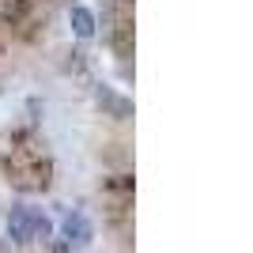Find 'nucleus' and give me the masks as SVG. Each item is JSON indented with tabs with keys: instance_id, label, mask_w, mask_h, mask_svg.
<instances>
[{
	"instance_id": "obj_6",
	"label": "nucleus",
	"mask_w": 253,
	"mask_h": 253,
	"mask_svg": "<svg viewBox=\"0 0 253 253\" xmlns=\"http://www.w3.org/2000/svg\"><path fill=\"white\" fill-rule=\"evenodd\" d=\"M23 11V0H0V19H15Z\"/></svg>"
},
{
	"instance_id": "obj_2",
	"label": "nucleus",
	"mask_w": 253,
	"mask_h": 253,
	"mask_svg": "<svg viewBox=\"0 0 253 253\" xmlns=\"http://www.w3.org/2000/svg\"><path fill=\"white\" fill-rule=\"evenodd\" d=\"M8 238L11 242H31L34 238V211L31 208H11V215H8Z\"/></svg>"
},
{
	"instance_id": "obj_4",
	"label": "nucleus",
	"mask_w": 253,
	"mask_h": 253,
	"mask_svg": "<svg viewBox=\"0 0 253 253\" xmlns=\"http://www.w3.org/2000/svg\"><path fill=\"white\" fill-rule=\"evenodd\" d=\"M68 23H72V34L76 38H95V11L84 8V4H72V11H68Z\"/></svg>"
},
{
	"instance_id": "obj_5",
	"label": "nucleus",
	"mask_w": 253,
	"mask_h": 253,
	"mask_svg": "<svg viewBox=\"0 0 253 253\" xmlns=\"http://www.w3.org/2000/svg\"><path fill=\"white\" fill-rule=\"evenodd\" d=\"M53 234V223L45 219L42 211H34V238H49Z\"/></svg>"
},
{
	"instance_id": "obj_1",
	"label": "nucleus",
	"mask_w": 253,
	"mask_h": 253,
	"mask_svg": "<svg viewBox=\"0 0 253 253\" xmlns=\"http://www.w3.org/2000/svg\"><path fill=\"white\" fill-rule=\"evenodd\" d=\"M61 234L68 246H87L91 238H95V227H91V219H87L84 211H68L61 223Z\"/></svg>"
},
{
	"instance_id": "obj_3",
	"label": "nucleus",
	"mask_w": 253,
	"mask_h": 253,
	"mask_svg": "<svg viewBox=\"0 0 253 253\" xmlns=\"http://www.w3.org/2000/svg\"><path fill=\"white\" fill-rule=\"evenodd\" d=\"M95 102L102 106V110H106L110 117H117V121L132 117V102H128V98H121V95L114 91V87H98V91H95Z\"/></svg>"
}]
</instances>
